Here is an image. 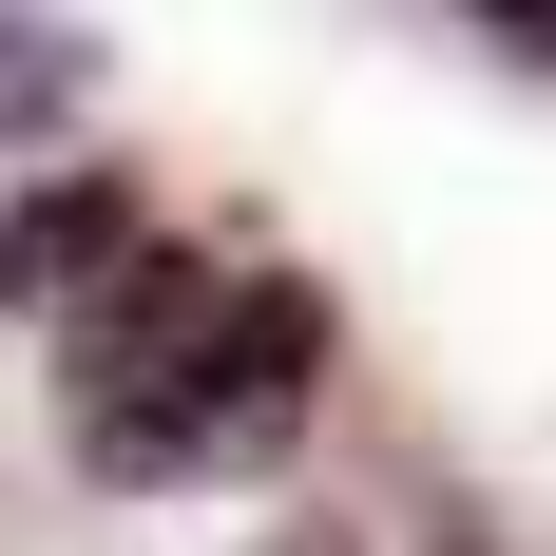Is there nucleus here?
Returning <instances> with one entry per match:
<instances>
[{
    "label": "nucleus",
    "instance_id": "obj_1",
    "mask_svg": "<svg viewBox=\"0 0 556 556\" xmlns=\"http://www.w3.org/2000/svg\"><path fill=\"white\" fill-rule=\"evenodd\" d=\"M58 345H77V460L97 480H230L327 384V307L288 269H192V250H154L97 327H58Z\"/></svg>",
    "mask_w": 556,
    "mask_h": 556
},
{
    "label": "nucleus",
    "instance_id": "obj_2",
    "mask_svg": "<svg viewBox=\"0 0 556 556\" xmlns=\"http://www.w3.org/2000/svg\"><path fill=\"white\" fill-rule=\"evenodd\" d=\"M20 135H58V115H77V77H97V39H77V20H20Z\"/></svg>",
    "mask_w": 556,
    "mask_h": 556
}]
</instances>
